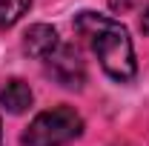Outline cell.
Here are the masks:
<instances>
[{
	"instance_id": "8992f818",
	"label": "cell",
	"mask_w": 149,
	"mask_h": 146,
	"mask_svg": "<svg viewBox=\"0 0 149 146\" xmlns=\"http://www.w3.org/2000/svg\"><path fill=\"white\" fill-rule=\"evenodd\" d=\"M29 6H32V0H0V26L3 29L15 26L29 12Z\"/></svg>"
},
{
	"instance_id": "6da1fadb",
	"label": "cell",
	"mask_w": 149,
	"mask_h": 146,
	"mask_svg": "<svg viewBox=\"0 0 149 146\" xmlns=\"http://www.w3.org/2000/svg\"><path fill=\"white\" fill-rule=\"evenodd\" d=\"M74 29L83 37V43L95 52V57L103 66V72L112 80L129 83L138 74L132 37L118 20L106 17V15H97V12H80L74 17Z\"/></svg>"
},
{
	"instance_id": "9c48e42d",
	"label": "cell",
	"mask_w": 149,
	"mask_h": 146,
	"mask_svg": "<svg viewBox=\"0 0 149 146\" xmlns=\"http://www.w3.org/2000/svg\"><path fill=\"white\" fill-rule=\"evenodd\" d=\"M0 138H3V132H0Z\"/></svg>"
},
{
	"instance_id": "ba28073f",
	"label": "cell",
	"mask_w": 149,
	"mask_h": 146,
	"mask_svg": "<svg viewBox=\"0 0 149 146\" xmlns=\"http://www.w3.org/2000/svg\"><path fill=\"white\" fill-rule=\"evenodd\" d=\"M141 29H143V32L149 35V6L143 9V15H141Z\"/></svg>"
},
{
	"instance_id": "5b68a950",
	"label": "cell",
	"mask_w": 149,
	"mask_h": 146,
	"mask_svg": "<svg viewBox=\"0 0 149 146\" xmlns=\"http://www.w3.org/2000/svg\"><path fill=\"white\" fill-rule=\"evenodd\" d=\"M0 106L6 112H12V115H20V112H26L32 106V89H29V83H23V80H6V86L0 89Z\"/></svg>"
},
{
	"instance_id": "7a4b0ae2",
	"label": "cell",
	"mask_w": 149,
	"mask_h": 146,
	"mask_svg": "<svg viewBox=\"0 0 149 146\" xmlns=\"http://www.w3.org/2000/svg\"><path fill=\"white\" fill-rule=\"evenodd\" d=\"M83 132V117L72 106L40 112L23 132V146H66Z\"/></svg>"
},
{
	"instance_id": "3957f363",
	"label": "cell",
	"mask_w": 149,
	"mask_h": 146,
	"mask_svg": "<svg viewBox=\"0 0 149 146\" xmlns=\"http://www.w3.org/2000/svg\"><path fill=\"white\" fill-rule=\"evenodd\" d=\"M46 69H49V74L55 77L60 86H66V89H80L83 80H86V66H83L80 55L74 52V46H63V43H60L55 55L46 57Z\"/></svg>"
},
{
	"instance_id": "277c9868",
	"label": "cell",
	"mask_w": 149,
	"mask_h": 146,
	"mask_svg": "<svg viewBox=\"0 0 149 146\" xmlns=\"http://www.w3.org/2000/svg\"><path fill=\"white\" fill-rule=\"evenodd\" d=\"M60 40H57V32L46 23H35L26 35H23V52L26 55L37 57V60H46L49 55H55Z\"/></svg>"
},
{
	"instance_id": "52a82bcc",
	"label": "cell",
	"mask_w": 149,
	"mask_h": 146,
	"mask_svg": "<svg viewBox=\"0 0 149 146\" xmlns=\"http://www.w3.org/2000/svg\"><path fill=\"white\" fill-rule=\"evenodd\" d=\"M135 3H138V0H109L112 12H120V15H123V12H129Z\"/></svg>"
}]
</instances>
